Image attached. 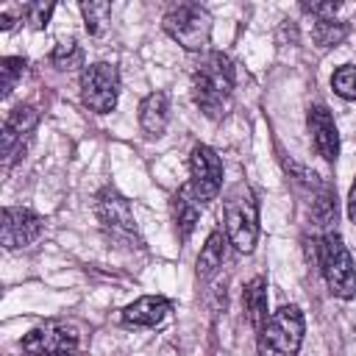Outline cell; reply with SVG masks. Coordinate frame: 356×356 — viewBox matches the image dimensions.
<instances>
[{
    "label": "cell",
    "mask_w": 356,
    "mask_h": 356,
    "mask_svg": "<svg viewBox=\"0 0 356 356\" xmlns=\"http://www.w3.org/2000/svg\"><path fill=\"white\" fill-rule=\"evenodd\" d=\"M234 83L236 72L231 58L220 50H211L197 61L192 72V100L209 120H220L231 106Z\"/></svg>",
    "instance_id": "obj_1"
},
{
    "label": "cell",
    "mask_w": 356,
    "mask_h": 356,
    "mask_svg": "<svg viewBox=\"0 0 356 356\" xmlns=\"http://www.w3.org/2000/svg\"><path fill=\"white\" fill-rule=\"evenodd\" d=\"M225 236L239 253H253L259 242V200L248 184H236L228 189L222 203Z\"/></svg>",
    "instance_id": "obj_2"
},
{
    "label": "cell",
    "mask_w": 356,
    "mask_h": 356,
    "mask_svg": "<svg viewBox=\"0 0 356 356\" xmlns=\"http://www.w3.org/2000/svg\"><path fill=\"white\" fill-rule=\"evenodd\" d=\"M306 334V320L298 306L275 309L267 323L259 328V356H298Z\"/></svg>",
    "instance_id": "obj_3"
},
{
    "label": "cell",
    "mask_w": 356,
    "mask_h": 356,
    "mask_svg": "<svg viewBox=\"0 0 356 356\" xmlns=\"http://www.w3.org/2000/svg\"><path fill=\"white\" fill-rule=\"evenodd\" d=\"M320 273L328 284V292L342 300L356 298V267L350 259V250L345 248L342 236L337 231H328L320 236Z\"/></svg>",
    "instance_id": "obj_4"
},
{
    "label": "cell",
    "mask_w": 356,
    "mask_h": 356,
    "mask_svg": "<svg viewBox=\"0 0 356 356\" xmlns=\"http://www.w3.org/2000/svg\"><path fill=\"white\" fill-rule=\"evenodd\" d=\"M164 33L189 53H200L211 36V17L197 3H178L161 19Z\"/></svg>",
    "instance_id": "obj_5"
},
{
    "label": "cell",
    "mask_w": 356,
    "mask_h": 356,
    "mask_svg": "<svg viewBox=\"0 0 356 356\" xmlns=\"http://www.w3.org/2000/svg\"><path fill=\"white\" fill-rule=\"evenodd\" d=\"M120 97V72L108 61H97L83 67L81 72V103L95 114L114 111Z\"/></svg>",
    "instance_id": "obj_6"
},
{
    "label": "cell",
    "mask_w": 356,
    "mask_h": 356,
    "mask_svg": "<svg viewBox=\"0 0 356 356\" xmlns=\"http://www.w3.org/2000/svg\"><path fill=\"white\" fill-rule=\"evenodd\" d=\"M95 217L103 225V231H108L114 239L142 245V239L136 234V220H134L131 203L117 189L106 186V189L97 192V197H95Z\"/></svg>",
    "instance_id": "obj_7"
},
{
    "label": "cell",
    "mask_w": 356,
    "mask_h": 356,
    "mask_svg": "<svg viewBox=\"0 0 356 356\" xmlns=\"http://www.w3.org/2000/svg\"><path fill=\"white\" fill-rule=\"evenodd\" d=\"M189 189L200 206L217 200L222 189V161L209 145H195L189 153Z\"/></svg>",
    "instance_id": "obj_8"
},
{
    "label": "cell",
    "mask_w": 356,
    "mask_h": 356,
    "mask_svg": "<svg viewBox=\"0 0 356 356\" xmlns=\"http://www.w3.org/2000/svg\"><path fill=\"white\" fill-rule=\"evenodd\" d=\"M22 350L28 356H56V353H75L78 348V334L72 325L67 323H44V325H36L33 331H28L22 337Z\"/></svg>",
    "instance_id": "obj_9"
},
{
    "label": "cell",
    "mask_w": 356,
    "mask_h": 356,
    "mask_svg": "<svg viewBox=\"0 0 356 356\" xmlns=\"http://www.w3.org/2000/svg\"><path fill=\"white\" fill-rule=\"evenodd\" d=\"M36 125H39V111L33 106H17L8 114L6 125H3V167L6 170L22 156Z\"/></svg>",
    "instance_id": "obj_10"
},
{
    "label": "cell",
    "mask_w": 356,
    "mask_h": 356,
    "mask_svg": "<svg viewBox=\"0 0 356 356\" xmlns=\"http://www.w3.org/2000/svg\"><path fill=\"white\" fill-rule=\"evenodd\" d=\"M42 228H44V220H42L36 211H31V209H17V206L3 209L0 239H3V248H6V250L25 248V245L36 242V239L42 236Z\"/></svg>",
    "instance_id": "obj_11"
},
{
    "label": "cell",
    "mask_w": 356,
    "mask_h": 356,
    "mask_svg": "<svg viewBox=\"0 0 356 356\" xmlns=\"http://www.w3.org/2000/svg\"><path fill=\"white\" fill-rule=\"evenodd\" d=\"M306 125H309L314 150L325 161H337V156H339V131H337V122H334L331 111L325 106H312L309 114H306Z\"/></svg>",
    "instance_id": "obj_12"
},
{
    "label": "cell",
    "mask_w": 356,
    "mask_h": 356,
    "mask_svg": "<svg viewBox=\"0 0 356 356\" xmlns=\"http://www.w3.org/2000/svg\"><path fill=\"white\" fill-rule=\"evenodd\" d=\"M170 312H172L170 298H164V295H142V298H136L134 303H128L122 309V323L134 325V328H153Z\"/></svg>",
    "instance_id": "obj_13"
},
{
    "label": "cell",
    "mask_w": 356,
    "mask_h": 356,
    "mask_svg": "<svg viewBox=\"0 0 356 356\" xmlns=\"http://www.w3.org/2000/svg\"><path fill=\"white\" fill-rule=\"evenodd\" d=\"M200 209H203V206H200L197 197L192 195L189 184L181 186V189L172 195L170 211H172V222H175V231H178V239H181V242H186V239L192 236V231H195V225H197V220H200Z\"/></svg>",
    "instance_id": "obj_14"
},
{
    "label": "cell",
    "mask_w": 356,
    "mask_h": 356,
    "mask_svg": "<svg viewBox=\"0 0 356 356\" xmlns=\"http://www.w3.org/2000/svg\"><path fill=\"white\" fill-rule=\"evenodd\" d=\"M170 122V97L167 92H150L139 103V128L147 136H161Z\"/></svg>",
    "instance_id": "obj_15"
},
{
    "label": "cell",
    "mask_w": 356,
    "mask_h": 356,
    "mask_svg": "<svg viewBox=\"0 0 356 356\" xmlns=\"http://www.w3.org/2000/svg\"><path fill=\"white\" fill-rule=\"evenodd\" d=\"M242 309H245V317H248V323L259 331L264 323H267V281L261 278V275H256V278H250L248 281V286H245V292H242Z\"/></svg>",
    "instance_id": "obj_16"
},
{
    "label": "cell",
    "mask_w": 356,
    "mask_h": 356,
    "mask_svg": "<svg viewBox=\"0 0 356 356\" xmlns=\"http://www.w3.org/2000/svg\"><path fill=\"white\" fill-rule=\"evenodd\" d=\"M225 245H228V236L222 231H211L206 245L200 248L197 253V278H211L222 261H225Z\"/></svg>",
    "instance_id": "obj_17"
},
{
    "label": "cell",
    "mask_w": 356,
    "mask_h": 356,
    "mask_svg": "<svg viewBox=\"0 0 356 356\" xmlns=\"http://www.w3.org/2000/svg\"><path fill=\"white\" fill-rule=\"evenodd\" d=\"M348 33H350V28H348V22H342V19H317L314 22V31H312V36H314V42H317V47H337V44H342L345 39H348Z\"/></svg>",
    "instance_id": "obj_18"
},
{
    "label": "cell",
    "mask_w": 356,
    "mask_h": 356,
    "mask_svg": "<svg viewBox=\"0 0 356 356\" xmlns=\"http://www.w3.org/2000/svg\"><path fill=\"white\" fill-rule=\"evenodd\" d=\"M81 14H83V22H86V31L92 36H97L106 28L108 17H111V3H106V0H86V3H81Z\"/></svg>",
    "instance_id": "obj_19"
},
{
    "label": "cell",
    "mask_w": 356,
    "mask_h": 356,
    "mask_svg": "<svg viewBox=\"0 0 356 356\" xmlns=\"http://www.w3.org/2000/svg\"><path fill=\"white\" fill-rule=\"evenodd\" d=\"M22 72H25V58H19V56H6V58L0 61V89H3V97H8V95L14 92V86H17V81L22 78Z\"/></svg>",
    "instance_id": "obj_20"
},
{
    "label": "cell",
    "mask_w": 356,
    "mask_h": 356,
    "mask_svg": "<svg viewBox=\"0 0 356 356\" xmlns=\"http://www.w3.org/2000/svg\"><path fill=\"white\" fill-rule=\"evenodd\" d=\"M331 86L342 100H356V67L353 64H342L339 70H334Z\"/></svg>",
    "instance_id": "obj_21"
},
{
    "label": "cell",
    "mask_w": 356,
    "mask_h": 356,
    "mask_svg": "<svg viewBox=\"0 0 356 356\" xmlns=\"http://www.w3.org/2000/svg\"><path fill=\"white\" fill-rule=\"evenodd\" d=\"M50 61L58 67V70H67V67H75L81 64V47L75 39H67V42H58L50 53Z\"/></svg>",
    "instance_id": "obj_22"
},
{
    "label": "cell",
    "mask_w": 356,
    "mask_h": 356,
    "mask_svg": "<svg viewBox=\"0 0 356 356\" xmlns=\"http://www.w3.org/2000/svg\"><path fill=\"white\" fill-rule=\"evenodd\" d=\"M53 11H56L53 3H28V6H22V17H25V22H28L33 31L47 28Z\"/></svg>",
    "instance_id": "obj_23"
},
{
    "label": "cell",
    "mask_w": 356,
    "mask_h": 356,
    "mask_svg": "<svg viewBox=\"0 0 356 356\" xmlns=\"http://www.w3.org/2000/svg\"><path fill=\"white\" fill-rule=\"evenodd\" d=\"M300 8L317 19H331L337 11H339V3L337 0H325V3H300Z\"/></svg>",
    "instance_id": "obj_24"
},
{
    "label": "cell",
    "mask_w": 356,
    "mask_h": 356,
    "mask_svg": "<svg viewBox=\"0 0 356 356\" xmlns=\"http://www.w3.org/2000/svg\"><path fill=\"white\" fill-rule=\"evenodd\" d=\"M348 217L356 225V181L350 184V192H348Z\"/></svg>",
    "instance_id": "obj_25"
},
{
    "label": "cell",
    "mask_w": 356,
    "mask_h": 356,
    "mask_svg": "<svg viewBox=\"0 0 356 356\" xmlns=\"http://www.w3.org/2000/svg\"><path fill=\"white\" fill-rule=\"evenodd\" d=\"M11 25H14V17H11V14H0V28L8 31Z\"/></svg>",
    "instance_id": "obj_26"
},
{
    "label": "cell",
    "mask_w": 356,
    "mask_h": 356,
    "mask_svg": "<svg viewBox=\"0 0 356 356\" xmlns=\"http://www.w3.org/2000/svg\"><path fill=\"white\" fill-rule=\"evenodd\" d=\"M56 356H75V353H56Z\"/></svg>",
    "instance_id": "obj_27"
}]
</instances>
